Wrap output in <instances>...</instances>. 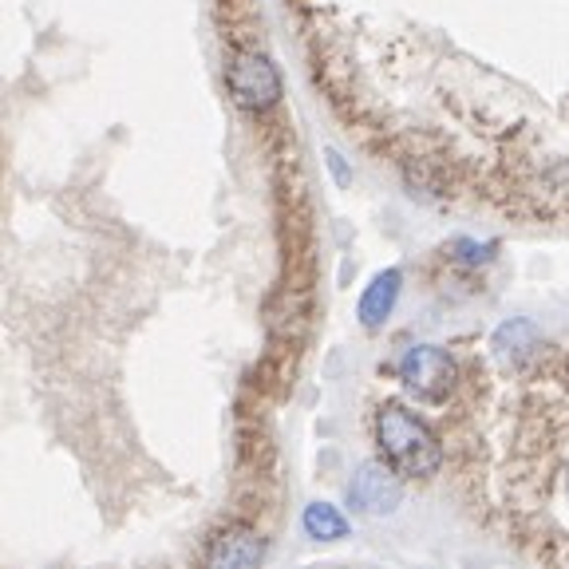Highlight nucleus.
Wrapping results in <instances>:
<instances>
[{
    "label": "nucleus",
    "mask_w": 569,
    "mask_h": 569,
    "mask_svg": "<svg viewBox=\"0 0 569 569\" xmlns=\"http://www.w3.org/2000/svg\"><path fill=\"white\" fill-rule=\"evenodd\" d=\"M376 443H380V459L396 467L403 479H431L443 467V447L436 431L403 403H383L376 411Z\"/></svg>",
    "instance_id": "obj_1"
},
{
    "label": "nucleus",
    "mask_w": 569,
    "mask_h": 569,
    "mask_svg": "<svg viewBox=\"0 0 569 569\" xmlns=\"http://www.w3.org/2000/svg\"><path fill=\"white\" fill-rule=\"evenodd\" d=\"M226 88H230L233 103L246 111H266L281 99V76H277L273 60L261 52H233L230 68H226Z\"/></svg>",
    "instance_id": "obj_2"
},
{
    "label": "nucleus",
    "mask_w": 569,
    "mask_h": 569,
    "mask_svg": "<svg viewBox=\"0 0 569 569\" xmlns=\"http://www.w3.org/2000/svg\"><path fill=\"white\" fill-rule=\"evenodd\" d=\"M403 502V475L388 462H365L348 482V507L365 518H388Z\"/></svg>",
    "instance_id": "obj_3"
},
{
    "label": "nucleus",
    "mask_w": 569,
    "mask_h": 569,
    "mask_svg": "<svg viewBox=\"0 0 569 569\" xmlns=\"http://www.w3.org/2000/svg\"><path fill=\"white\" fill-rule=\"evenodd\" d=\"M400 380L411 396L419 400H443L447 391L455 383V365L451 356L436 345H419V348H408L400 360Z\"/></svg>",
    "instance_id": "obj_4"
},
{
    "label": "nucleus",
    "mask_w": 569,
    "mask_h": 569,
    "mask_svg": "<svg viewBox=\"0 0 569 569\" xmlns=\"http://www.w3.org/2000/svg\"><path fill=\"white\" fill-rule=\"evenodd\" d=\"M206 566L213 569H241V566H261L266 561V538L249 526H226L206 542L202 553Z\"/></svg>",
    "instance_id": "obj_5"
},
{
    "label": "nucleus",
    "mask_w": 569,
    "mask_h": 569,
    "mask_svg": "<svg viewBox=\"0 0 569 569\" xmlns=\"http://www.w3.org/2000/svg\"><path fill=\"white\" fill-rule=\"evenodd\" d=\"M400 284H403L400 269H383V273L372 277V284L360 297V325L365 329H380L383 320L391 317V309L400 301Z\"/></svg>",
    "instance_id": "obj_6"
},
{
    "label": "nucleus",
    "mask_w": 569,
    "mask_h": 569,
    "mask_svg": "<svg viewBox=\"0 0 569 569\" xmlns=\"http://www.w3.org/2000/svg\"><path fill=\"white\" fill-rule=\"evenodd\" d=\"M301 526L309 538H317V542H337V538L348 533L345 515H340L337 507H329V502H312V507H305Z\"/></svg>",
    "instance_id": "obj_7"
},
{
    "label": "nucleus",
    "mask_w": 569,
    "mask_h": 569,
    "mask_svg": "<svg viewBox=\"0 0 569 569\" xmlns=\"http://www.w3.org/2000/svg\"><path fill=\"white\" fill-rule=\"evenodd\" d=\"M462 249V261H490V253H495V246H471V241H459Z\"/></svg>",
    "instance_id": "obj_8"
},
{
    "label": "nucleus",
    "mask_w": 569,
    "mask_h": 569,
    "mask_svg": "<svg viewBox=\"0 0 569 569\" xmlns=\"http://www.w3.org/2000/svg\"><path fill=\"white\" fill-rule=\"evenodd\" d=\"M566 498H569V467H566Z\"/></svg>",
    "instance_id": "obj_9"
}]
</instances>
